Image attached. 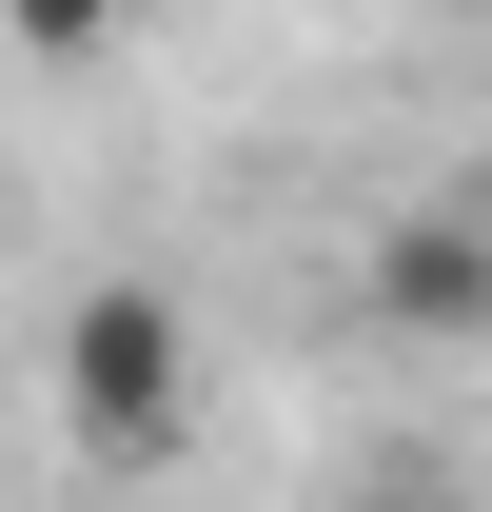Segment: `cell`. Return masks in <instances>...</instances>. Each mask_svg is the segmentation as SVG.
I'll return each instance as SVG.
<instances>
[{
  "label": "cell",
  "mask_w": 492,
  "mask_h": 512,
  "mask_svg": "<svg viewBox=\"0 0 492 512\" xmlns=\"http://www.w3.org/2000/svg\"><path fill=\"white\" fill-rule=\"evenodd\" d=\"M40 394H60V434L99 453V473H158V453L197 434V316H178V276H79L60 335H40Z\"/></svg>",
  "instance_id": "cell-1"
},
{
  "label": "cell",
  "mask_w": 492,
  "mask_h": 512,
  "mask_svg": "<svg viewBox=\"0 0 492 512\" xmlns=\"http://www.w3.org/2000/svg\"><path fill=\"white\" fill-rule=\"evenodd\" d=\"M355 296L394 335H492V197H414V217H374Z\"/></svg>",
  "instance_id": "cell-2"
},
{
  "label": "cell",
  "mask_w": 492,
  "mask_h": 512,
  "mask_svg": "<svg viewBox=\"0 0 492 512\" xmlns=\"http://www.w3.org/2000/svg\"><path fill=\"white\" fill-rule=\"evenodd\" d=\"M0 20H20V40H60V60H79V40H119V0H0Z\"/></svg>",
  "instance_id": "cell-3"
}]
</instances>
